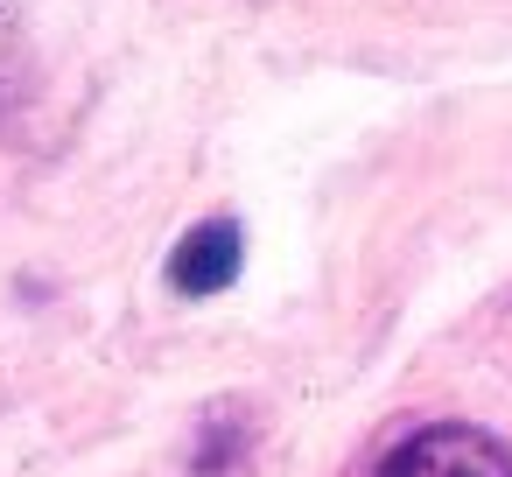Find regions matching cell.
<instances>
[{
	"instance_id": "1",
	"label": "cell",
	"mask_w": 512,
	"mask_h": 477,
	"mask_svg": "<svg viewBox=\"0 0 512 477\" xmlns=\"http://www.w3.org/2000/svg\"><path fill=\"white\" fill-rule=\"evenodd\" d=\"M372 477H512V449L484 428L435 421V428H414L407 442H393Z\"/></svg>"
},
{
	"instance_id": "2",
	"label": "cell",
	"mask_w": 512,
	"mask_h": 477,
	"mask_svg": "<svg viewBox=\"0 0 512 477\" xmlns=\"http://www.w3.org/2000/svg\"><path fill=\"white\" fill-rule=\"evenodd\" d=\"M246 267V239H239V218H204L183 232V246L169 253V288L176 295H218L232 288Z\"/></svg>"
}]
</instances>
